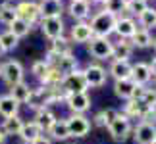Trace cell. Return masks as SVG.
Instances as JSON below:
<instances>
[{"mask_svg": "<svg viewBox=\"0 0 156 144\" xmlns=\"http://www.w3.org/2000/svg\"><path fill=\"white\" fill-rule=\"evenodd\" d=\"M116 21L118 17L112 15L110 12H98L97 15L91 19V29H93V35H97V37H110V35L116 31Z\"/></svg>", "mask_w": 156, "mask_h": 144, "instance_id": "6da1fadb", "label": "cell"}, {"mask_svg": "<svg viewBox=\"0 0 156 144\" xmlns=\"http://www.w3.org/2000/svg\"><path fill=\"white\" fill-rule=\"evenodd\" d=\"M108 133H110V136L116 142H125L129 139L131 131H133V125H131V119L127 115H123L122 111H118V115L110 121V125H108Z\"/></svg>", "mask_w": 156, "mask_h": 144, "instance_id": "7a4b0ae2", "label": "cell"}, {"mask_svg": "<svg viewBox=\"0 0 156 144\" xmlns=\"http://www.w3.org/2000/svg\"><path fill=\"white\" fill-rule=\"evenodd\" d=\"M112 46H114V43L108 37H97V35H93L91 40L87 43L89 54L97 60H110L112 58Z\"/></svg>", "mask_w": 156, "mask_h": 144, "instance_id": "3957f363", "label": "cell"}, {"mask_svg": "<svg viewBox=\"0 0 156 144\" xmlns=\"http://www.w3.org/2000/svg\"><path fill=\"white\" fill-rule=\"evenodd\" d=\"M60 88L66 92V94H75V92H87V83H85V77H83V71L81 69H75L73 73L69 75H64L62 83H60Z\"/></svg>", "mask_w": 156, "mask_h": 144, "instance_id": "277c9868", "label": "cell"}, {"mask_svg": "<svg viewBox=\"0 0 156 144\" xmlns=\"http://www.w3.org/2000/svg\"><path fill=\"white\" fill-rule=\"evenodd\" d=\"M123 115H127L129 119H143V121H151V117H156V111L147 108L141 100H125L123 108Z\"/></svg>", "mask_w": 156, "mask_h": 144, "instance_id": "5b68a950", "label": "cell"}, {"mask_svg": "<svg viewBox=\"0 0 156 144\" xmlns=\"http://www.w3.org/2000/svg\"><path fill=\"white\" fill-rule=\"evenodd\" d=\"M83 77H85V83H87L89 88H100V87H104L108 73H106V69L102 65L89 63L87 67L83 69Z\"/></svg>", "mask_w": 156, "mask_h": 144, "instance_id": "8992f818", "label": "cell"}, {"mask_svg": "<svg viewBox=\"0 0 156 144\" xmlns=\"http://www.w3.org/2000/svg\"><path fill=\"white\" fill-rule=\"evenodd\" d=\"M68 123V131H69V136H75V139H83V136L89 135L91 131V121L81 115V113H71V115L66 119Z\"/></svg>", "mask_w": 156, "mask_h": 144, "instance_id": "52a82bcc", "label": "cell"}, {"mask_svg": "<svg viewBox=\"0 0 156 144\" xmlns=\"http://www.w3.org/2000/svg\"><path fill=\"white\" fill-rule=\"evenodd\" d=\"M0 75L10 87L17 85V83L23 81V65L17 60H8V62H4L0 65Z\"/></svg>", "mask_w": 156, "mask_h": 144, "instance_id": "ba28073f", "label": "cell"}, {"mask_svg": "<svg viewBox=\"0 0 156 144\" xmlns=\"http://www.w3.org/2000/svg\"><path fill=\"white\" fill-rule=\"evenodd\" d=\"M16 14L20 19L27 21L29 25H35L41 19V10H39V2H33V0H23L16 6Z\"/></svg>", "mask_w": 156, "mask_h": 144, "instance_id": "9c48e42d", "label": "cell"}, {"mask_svg": "<svg viewBox=\"0 0 156 144\" xmlns=\"http://www.w3.org/2000/svg\"><path fill=\"white\" fill-rule=\"evenodd\" d=\"M131 133L137 144H152L156 139V125L152 121H141Z\"/></svg>", "mask_w": 156, "mask_h": 144, "instance_id": "30bf717a", "label": "cell"}, {"mask_svg": "<svg viewBox=\"0 0 156 144\" xmlns=\"http://www.w3.org/2000/svg\"><path fill=\"white\" fill-rule=\"evenodd\" d=\"M64 19L62 17H46L41 19V31L48 40H54L58 37H64Z\"/></svg>", "mask_w": 156, "mask_h": 144, "instance_id": "8fae6325", "label": "cell"}, {"mask_svg": "<svg viewBox=\"0 0 156 144\" xmlns=\"http://www.w3.org/2000/svg\"><path fill=\"white\" fill-rule=\"evenodd\" d=\"M68 108L71 110V113H85L89 108H91V98H89L87 92H75V94H68L66 96V102Z\"/></svg>", "mask_w": 156, "mask_h": 144, "instance_id": "7c38bea8", "label": "cell"}, {"mask_svg": "<svg viewBox=\"0 0 156 144\" xmlns=\"http://www.w3.org/2000/svg\"><path fill=\"white\" fill-rule=\"evenodd\" d=\"M39 10H41V19H46V17H62L64 4H62V0H41Z\"/></svg>", "mask_w": 156, "mask_h": 144, "instance_id": "4fadbf2b", "label": "cell"}, {"mask_svg": "<svg viewBox=\"0 0 156 144\" xmlns=\"http://www.w3.org/2000/svg\"><path fill=\"white\" fill-rule=\"evenodd\" d=\"M135 31H137V23H135V19L133 17H123V15H119L118 17V21H116V33L119 39H131L135 35Z\"/></svg>", "mask_w": 156, "mask_h": 144, "instance_id": "5bb4252c", "label": "cell"}, {"mask_svg": "<svg viewBox=\"0 0 156 144\" xmlns=\"http://www.w3.org/2000/svg\"><path fill=\"white\" fill-rule=\"evenodd\" d=\"M152 79V71H151V65L145 63V62H137L131 69V81L135 85H145Z\"/></svg>", "mask_w": 156, "mask_h": 144, "instance_id": "9a60e30c", "label": "cell"}, {"mask_svg": "<svg viewBox=\"0 0 156 144\" xmlns=\"http://www.w3.org/2000/svg\"><path fill=\"white\" fill-rule=\"evenodd\" d=\"M68 12L69 15L77 21H85L89 14H91V4L87 0H69V6H68Z\"/></svg>", "mask_w": 156, "mask_h": 144, "instance_id": "2e32d148", "label": "cell"}, {"mask_svg": "<svg viewBox=\"0 0 156 144\" xmlns=\"http://www.w3.org/2000/svg\"><path fill=\"white\" fill-rule=\"evenodd\" d=\"M131 69L133 65L129 62H119V60H112L108 73L114 77V81H123V79H131Z\"/></svg>", "mask_w": 156, "mask_h": 144, "instance_id": "e0dca14e", "label": "cell"}, {"mask_svg": "<svg viewBox=\"0 0 156 144\" xmlns=\"http://www.w3.org/2000/svg\"><path fill=\"white\" fill-rule=\"evenodd\" d=\"M131 54H133V44L125 39H119L118 43L112 46V60H119V62H129Z\"/></svg>", "mask_w": 156, "mask_h": 144, "instance_id": "ac0fdd59", "label": "cell"}, {"mask_svg": "<svg viewBox=\"0 0 156 144\" xmlns=\"http://www.w3.org/2000/svg\"><path fill=\"white\" fill-rule=\"evenodd\" d=\"M93 37V29L89 23L85 21H79L75 23L73 27H71V40H73L75 44H81V43H89Z\"/></svg>", "mask_w": 156, "mask_h": 144, "instance_id": "d6986e66", "label": "cell"}, {"mask_svg": "<svg viewBox=\"0 0 156 144\" xmlns=\"http://www.w3.org/2000/svg\"><path fill=\"white\" fill-rule=\"evenodd\" d=\"M71 46H73V43L71 40H68L66 37H58L50 40V46L46 52H50L54 58H60V56H68V54H71Z\"/></svg>", "mask_w": 156, "mask_h": 144, "instance_id": "ffe728a7", "label": "cell"}, {"mask_svg": "<svg viewBox=\"0 0 156 144\" xmlns=\"http://www.w3.org/2000/svg\"><path fill=\"white\" fill-rule=\"evenodd\" d=\"M41 135H43V131H41V127L35 121H27V123L23 121V127H21V131H20L17 136H21L23 144H31L33 140H37Z\"/></svg>", "mask_w": 156, "mask_h": 144, "instance_id": "44dd1931", "label": "cell"}, {"mask_svg": "<svg viewBox=\"0 0 156 144\" xmlns=\"http://www.w3.org/2000/svg\"><path fill=\"white\" fill-rule=\"evenodd\" d=\"M52 67H56L62 75H69L77 69V60L73 58V54H68V56H60L56 58V62L52 63Z\"/></svg>", "mask_w": 156, "mask_h": 144, "instance_id": "7402d4cb", "label": "cell"}, {"mask_svg": "<svg viewBox=\"0 0 156 144\" xmlns=\"http://www.w3.org/2000/svg\"><path fill=\"white\" fill-rule=\"evenodd\" d=\"M17 111H20V104H17L10 94L0 96V115H2L4 119L12 117V115H20Z\"/></svg>", "mask_w": 156, "mask_h": 144, "instance_id": "603a6c76", "label": "cell"}, {"mask_svg": "<svg viewBox=\"0 0 156 144\" xmlns=\"http://www.w3.org/2000/svg\"><path fill=\"white\" fill-rule=\"evenodd\" d=\"M46 133L50 135V140H68L69 139V131H68L66 119H56Z\"/></svg>", "mask_w": 156, "mask_h": 144, "instance_id": "cb8c5ba5", "label": "cell"}, {"mask_svg": "<svg viewBox=\"0 0 156 144\" xmlns=\"http://www.w3.org/2000/svg\"><path fill=\"white\" fill-rule=\"evenodd\" d=\"M10 96L17 102V104H25V102H29V96H31V87H29L25 81L17 83V85H12Z\"/></svg>", "mask_w": 156, "mask_h": 144, "instance_id": "d4e9b609", "label": "cell"}, {"mask_svg": "<svg viewBox=\"0 0 156 144\" xmlns=\"http://www.w3.org/2000/svg\"><path fill=\"white\" fill-rule=\"evenodd\" d=\"M35 123L41 127V131H48L52 127V123L56 121V115L50 111V110H46V108H41V110H37V113H35V119H33Z\"/></svg>", "mask_w": 156, "mask_h": 144, "instance_id": "484cf974", "label": "cell"}, {"mask_svg": "<svg viewBox=\"0 0 156 144\" xmlns=\"http://www.w3.org/2000/svg\"><path fill=\"white\" fill-rule=\"evenodd\" d=\"M135 83L131 79H123V81H116L114 83V94L122 100H131V94H133Z\"/></svg>", "mask_w": 156, "mask_h": 144, "instance_id": "4316f807", "label": "cell"}, {"mask_svg": "<svg viewBox=\"0 0 156 144\" xmlns=\"http://www.w3.org/2000/svg\"><path fill=\"white\" fill-rule=\"evenodd\" d=\"M23 127V119L20 115H12V117H6L4 123H2V129L6 136H14V135H20V131Z\"/></svg>", "mask_w": 156, "mask_h": 144, "instance_id": "83f0119b", "label": "cell"}, {"mask_svg": "<svg viewBox=\"0 0 156 144\" xmlns=\"http://www.w3.org/2000/svg\"><path fill=\"white\" fill-rule=\"evenodd\" d=\"M129 43L133 44V48L135 46L137 48H148V46H152V35H151V31H147V29H137Z\"/></svg>", "mask_w": 156, "mask_h": 144, "instance_id": "f1b7e54d", "label": "cell"}, {"mask_svg": "<svg viewBox=\"0 0 156 144\" xmlns=\"http://www.w3.org/2000/svg\"><path fill=\"white\" fill-rule=\"evenodd\" d=\"M62 79H64V75L60 73L56 67H52V65H50V69L46 71V75L43 77V79H39V81L43 83V87H48V88H60V83H62Z\"/></svg>", "mask_w": 156, "mask_h": 144, "instance_id": "f546056e", "label": "cell"}, {"mask_svg": "<svg viewBox=\"0 0 156 144\" xmlns=\"http://www.w3.org/2000/svg\"><path fill=\"white\" fill-rule=\"evenodd\" d=\"M8 27H10L8 31H10V33H14L17 39H23V37H27V35L31 33V29H33V25H29L27 21L20 19V17H17V19H14V21H12Z\"/></svg>", "mask_w": 156, "mask_h": 144, "instance_id": "4dcf8cb0", "label": "cell"}, {"mask_svg": "<svg viewBox=\"0 0 156 144\" xmlns=\"http://www.w3.org/2000/svg\"><path fill=\"white\" fill-rule=\"evenodd\" d=\"M137 19H139L141 29H147V31H151V29H154V27H156V10L148 6V8L143 12V14L137 17Z\"/></svg>", "mask_w": 156, "mask_h": 144, "instance_id": "1f68e13d", "label": "cell"}, {"mask_svg": "<svg viewBox=\"0 0 156 144\" xmlns=\"http://www.w3.org/2000/svg\"><path fill=\"white\" fill-rule=\"evenodd\" d=\"M123 8H125L127 14L139 17L143 12L148 8V2H147V0H125V2H123Z\"/></svg>", "mask_w": 156, "mask_h": 144, "instance_id": "d6a6232c", "label": "cell"}, {"mask_svg": "<svg viewBox=\"0 0 156 144\" xmlns=\"http://www.w3.org/2000/svg\"><path fill=\"white\" fill-rule=\"evenodd\" d=\"M14 19H17V14H16L14 6H10V4H2V6H0V23L10 25Z\"/></svg>", "mask_w": 156, "mask_h": 144, "instance_id": "836d02e7", "label": "cell"}, {"mask_svg": "<svg viewBox=\"0 0 156 144\" xmlns=\"http://www.w3.org/2000/svg\"><path fill=\"white\" fill-rule=\"evenodd\" d=\"M0 43H2L4 52H10V50H14V48H17V44H20V39H17L14 33L6 31V33L0 35Z\"/></svg>", "mask_w": 156, "mask_h": 144, "instance_id": "e575fe53", "label": "cell"}, {"mask_svg": "<svg viewBox=\"0 0 156 144\" xmlns=\"http://www.w3.org/2000/svg\"><path fill=\"white\" fill-rule=\"evenodd\" d=\"M123 2L125 0H104V12H110L112 15H116V17H119L125 12V8H123Z\"/></svg>", "mask_w": 156, "mask_h": 144, "instance_id": "d590c367", "label": "cell"}, {"mask_svg": "<svg viewBox=\"0 0 156 144\" xmlns=\"http://www.w3.org/2000/svg\"><path fill=\"white\" fill-rule=\"evenodd\" d=\"M50 69V65L44 62V60H37L33 65H31V73L37 77V79H43V77L46 75V71Z\"/></svg>", "mask_w": 156, "mask_h": 144, "instance_id": "8d00e7d4", "label": "cell"}, {"mask_svg": "<svg viewBox=\"0 0 156 144\" xmlns=\"http://www.w3.org/2000/svg\"><path fill=\"white\" fill-rule=\"evenodd\" d=\"M143 104L147 108H151V110L156 111V88H147L145 91V96H143Z\"/></svg>", "mask_w": 156, "mask_h": 144, "instance_id": "74e56055", "label": "cell"}, {"mask_svg": "<svg viewBox=\"0 0 156 144\" xmlns=\"http://www.w3.org/2000/svg\"><path fill=\"white\" fill-rule=\"evenodd\" d=\"M145 91H147V87H145V85H135L133 94H131V100H143V96H145Z\"/></svg>", "mask_w": 156, "mask_h": 144, "instance_id": "f35d334b", "label": "cell"}, {"mask_svg": "<svg viewBox=\"0 0 156 144\" xmlns=\"http://www.w3.org/2000/svg\"><path fill=\"white\" fill-rule=\"evenodd\" d=\"M93 125H97V127H106V115H104V110H100L97 115L93 117Z\"/></svg>", "mask_w": 156, "mask_h": 144, "instance_id": "ab89813d", "label": "cell"}, {"mask_svg": "<svg viewBox=\"0 0 156 144\" xmlns=\"http://www.w3.org/2000/svg\"><path fill=\"white\" fill-rule=\"evenodd\" d=\"M31 144H52V140L48 139V136H44V135H41V136H39V139H37V140H33Z\"/></svg>", "mask_w": 156, "mask_h": 144, "instance_id": "60d3db41", "label": "cell"}, {"mask_svg": "<svg viewBox=\"0 0 156 144\" xmlns=\"http://www.w3.org/2000/svg\"><path fill=\"white\" fill-rule=\"evenodd\" d=\"M151 65V71H152V75H156V56H154V60H152V63H148Z\"/></svg>", "mask_w": 156, "mask_h": 144, "instance_id": "b9f144b4", "label": "cell"}, {"mask_svg": "<svg viewBox=\"0 0 156 144\" xmlns=\"http://www.w3.org/2000/svg\"><path fill=\"white\" fill-rule=\"evenodd\" d=\"M4 140H6V135H4V131L0 129V144H4Z\"/></svg>", "mask_w": 156, "mask_h": 144, "instance_id": "7bdbcfd3", "label": "cell"}, {"mask_svg": "<svg viewBox=\"0 0 156 144\" xmlns=\"http://www.w3.org/2000/svg\"><path fill=\"white\" fill-rule=\"evenodd\" d=\"M87 2H89V4H102L104 0H87Z\"/></svg>", "mask_w": 156, "mask_h": 144, "instance_id": "ee69618b", "label": "cell"}, {"mask_svg": "<svg viewBox=\"0 0 156 144\" xmlns=\"http://www.w3.org/2000/svg\"><path fill=\"white\" fill-rule=\"evenodd\" d=\"M4 54V48H2V43H0V56H2Z\"/></svg>", "mask_w": 156, "mask_h": 144, "instance_id": "f6af8a7d", "label": "cell"}, {"mask_svg": "<svg viewBox=\"0 0 156 144\" xmlns=\"http://www.w3.org/2000/svg\"><path fill=\"white\" fill-rule=\"evenodd\" d=\"M152 44H154V50H156V39H154V40H152Z\"/></svg>", "mask_w": 156, "mask_h": 144, "instance_id": "bcb514c9", "label": "cell"}, {"mask_svg": "<svg viewBox=\"0 0 156 144\" xmlns=\"http://www.w3.org/2000/svg\"><path fill=\"white\" fill-rule=\"evenodd\" d=\"M152 144H156V139H154V142H152Z\"/></svg>", "mask_w": 156, "mask_h": 144, "instance_id": "7dc6e473", "label": "cell"}, {"mask_svg": "<svg viewBox=\"0 0 156 144\" xmlns=\"http://www.w3.org/2000/svg\"><path fill=\"white\" fill-rule=\"evenodd\" d=\"M147 2H148V0H147Z\"/></svg>", "mask_w": 156, "mask_h": 144, "instance_id": "c3c4849f", "label": "cell"}]
</instances>
